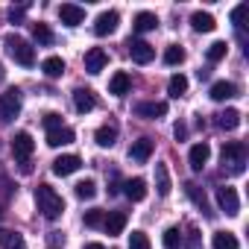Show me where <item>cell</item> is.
I'll list each match as a JSON object with an SVG mask.
<instances>
[{"label": "cell", "instance_id": "cell-1", "mask_svg": "<svg viewBox=\"0 0 249 249\" xmlns=\"http://www.w3.org/2000/svg\"><path fill=\"white\" fill-rule=\"evenodd\" d=\"M36 202H38V211H41L47 220H59L62 211H65V199H62L50 185H38V188H36Z\"/></svg>", "mask_w": 249, "mask_h": 249}, {"label": "cell", "instance_id": "cell-7", "mask_svg": "<svg viewBox=\"0 0 249 249\" xmlns=\"http://www.w3.org/2000/svg\"><path fill=\"white\" fill-rule=\"evenodd\" d=\"M129 56H132V62H138V65H150L153 59H156V47L153 44H147V41H141V38H129Z\"/></svg>", "mask_w": 249, "mask_h": 249}, {"label": "cell", "instance_id": "cell-29", "mask_svg": "<svg viewBox=\"0 0 249 249\" xmlns=\"http://www.w3.org/2000/svg\"><path fill=\"white\" fill-rule=\"evenodd\" d=\"M159 27V18L153 15V12H138L135 15V30L138 33H150V30H156Z\"/></svg>", "mask_w": 249, "mask_h": 249}, {"label": "cell", "instance_id": "cell-17", "mask_svg": "<svg viewBox=\"0 0 249 249\" xmlns=\"http://www.w3.org/2000/svg\"><path fill=\"white\" fill-rule=\"evenodd\" d=\"M129 88H132V76H129L126 71H117V73L111 76V82H108V94H114V97L129 94Z\"/></svg>", "mask_w": 249, "mask_h": 249}, {"label": "cell", "instance_id": "cell-6", "mask_svg": "<svg viewBox=\"0 0 249 249\" xmlns=\"http://www.w3.org/2000/svg\"><path fill=\"white\" fill-rule=\"evenodd\" d=\"M217 205H220L229 217H234V214L240 211V196H237V191H234L231 185L217 188Z\"/></svg>", "mask_w": 249, "mask_h": 249}, {"label": "cell", "instance_id": "cell-22", "mask_svg": "<svg viewBox=\"0 0 249 249\" xmlns=\"http://www.w3.org/2000/svg\"><path fill=\"white\" fill-rule=\"evenodd\" d=\"M123 194H126L132 202H141L147 196V182L144 179H129V182H123Z\"/></svg>", "mask_w": 249, "mask_h": 249}, {"label": "cell", "instance_id": "cell-32", "mask_svg": "<svg viewBox=\"0 0 249 249\" xmlns=\"http://www.w3.org/2000/svg\"><path fill=\"white\" fill-rule=\"evenodd\" d=\"M161 243H164V249H182V234H179V229H176V226L164 229V237H161Z\"/></svg>", "mask_w": 249, "mask_h": 249}, {"label": "cell", "instance_id": "cell-16", "mask_svg": "<svg viewBox=\"0 0 249 249\" xmlns=\"http://www.w3.org/2000/svg\"><path fill=\"white\" fill-rule=\"evenodd\" d=\"M208 97H211L214 103H223V100H231V97H237V85H234V82H226V79H220V82H214V85H211V91H208Z\"/></svg>", "mask_w": 249, "mask_h": 249}, {"label": "cell", "instance_id": "cell-5", "mask_svg": "<svg viewBox=\"0 0 249 249\" xmlns=\"http://www.w3.org/2000/svg\"><path fill=\"white\" fill-rule=\"evenodd\" d=\"M33 150H36V141H33V135L30 132H18L15 138H12V153H15V159L24 164V173H30V156H33Z\"/></svg>", "mask_w": 249, "mask_h": 249}, {"label": "cell", "instance_id": "cell-41", "mask_svg": "<svg viewBox=\"0 0 249 249\" xmlns=\"http://www.w3.org/2000/svg\"><path fill=\"white\" fill-rule=\"evenodd\" d=\"M243 12H246V6L240 3V6H234V12H231V24L240 30V18H243Z\"/></svg>", "mask_w": 249, "mask_h": 249}, {"label": "cell", "instance_id": "cell-30", "mask_svg": "<svg viewBox=\"0 0 249 249\" xmlns=\"http://www.w3.org/2000/svg\"><path fill=\"white\" fill-rule=\"evenodd\" d=\"M167 91H170V97H182V94L188 91V79H185L182 73H173L170 82H167Z\"/></svg>", "mask_w": 249, "mask_h": 249}, {"label": "cell", "instance_id": "cell-23", "mask_svg": "<svg viewBox=\"0 0 249 249\" xmlns=\"http://www.w3.org/2000/svg\"><path fill=\"white\" fill-rule=\"evenodd\" d=\"M217 126L226 129V132L237 129V126H240V111H237V108H226V111H220V114H217Z\"/></svg>", "mask_w": 249, "mask_h": 249}, {"label": "cell", "instance_id": "cell-14", "mask_svg": "<svg viewBox=\"0 0 249 249\" xmlns=\"http://www.w3.org/2000/svg\"><path fill=\"white\" fill-rule=\"evenodd\" d=\"M82 167V159L79 156H59L56 161H53V173L56 176H71V173H76Z\"/></svg>", "mask_w": 249, "mask_h": 249}, {"label": "cell", "instance_id": "cell-35", "mask_svg": "<svg viewBox=\"0 0 249 249\" xmlns=\"http://www.w3.org/2000/svg\"><path fill=\"white\" fill-rule=\"evenodd\" d=\"M106 223V211L103 208H91V211H85V226L88 229H100Z\"/></svg>", "mask_w": 249, "mask_h": 249}, {"label": "cell", "instance_id": "cell-19", "mask_svg": "<svg viewBox=\"0 0 249 249\" xmlns=\"http://www.w3.org/2000/svg\"><path fill=\"white\" fill-rule=\"evenodd\" d=\"M47 144H50V147H68V144H73V129H71V126L47 129Z\"/></svg>", "mask_w": 249, "mask_h": 249}, {"label": "cell", "instance_id": "cell-27", "mask_svg": "<svg viewBox=\"0 0 249 249\" xmlns=\"http://www.w3.org/2000/svg\"><path fill=\"white\" fill-rule=\"evenodd\" d=\"M41 71H44V76H50V79L62 76V73H65V62H62V56H47V59L41 62Z\"/></svg>", "mask_w": 249, "mask_h": 249}, {"label": "cell", "instance_id": "cell-20", "mask_svg": "<svg viewBox=\"0 0 249 249\" xmlns=\"http://www.w3.org/2000/svg\"><path fill=\"white\" fill-rule=\"evenodd\" d=\"M94 141L106 150V147H114L117 144V126H114V123H103V126L94 132Z\"/></svg>", "mask_w": 249, "mask_h": 249}, {"label": "cell", "instance_id": "cell-4", "mask_svg": "<svg viewBox=\"0 0 249 249\" xmlns=\"http://www.w3.org/2000/svg\"><path fill=\"white\" fill-rule=\"evenodd\" d=\"M21 114V91L9 88L6 94H0V123H12Z\"/></svg>", "mask_w": 249, "mask_h": 249}, {"label": "cell", "instance_id": "cell-34", "mask_svg": "<svg viewBox=\"0 0 249 249\" xmlns=\"http://www.w3.org/2000/svg\"><path fill=\"white\" fill-rule=\"evenodd\" d=\"M33 36L38 44H53V30L47 24H33Z\"/></svg>", "mask_w": 249, "mask_h": 249}, {"label": "cell", "instance_id": "cell-26", "mask_svg": "<svg viewBox=\"0 0 249 249\" xmlns=\"http://www.w3.org/2000/svg\"><path fill=\"white\" fill-rule=\"evenodd\" d=\"M191 27H194L196 33H211V30L217 27V21H214V15H208V12H194V15H191Z\"/></svg>", "mask_w": 249, "mask_h": 249}, {"label": "cell", "instance_id": "cell-37", "mask_svg": "<svg viewBox=\"0 0 249 249\" xmlns=\"http://www.w3.org/2000/svg\"><path fill=\"white\" fill-rule=\"evenodd\" d=\"M129 249H150V237L144 231H132L129 234Z\"/></svg>", "mask_w": 249, "mask_h": 249}, {"label": "cell", "instance_id": "cell-9", "mask_svg": "<svg viewBox=\"0 0 249 249\" xmlns=\"http://www.w3.org/2000/svg\"><path fill=\"white\" fill-rule=\"evenodd\" d=\"M117 21H120V15H117L114 9L100 12V15H97V21H94V33H97V36H111V33L117 30Z\"/></svg>", "mask_w": 249, "mask_h": 249}, {"label": "cell", "instance_id": "cell-2", "mask_svg": "<svg viewBox=\"0 0 249 249\" xmlns=\"http://www.w3.org/2000/svg\"><path fill=\"white\" fill-rule=\"evenodd\" d=\"M6 53H9L18 65H24V68H33V65H36V47H33L30 41H24L21 36H9V38H6Z\"/></svg>", "mask_w": 249, "mask_h": 249}, {"label": "cell", "instance_id": "cell-43", "mask_svg": "<svg viewBox=\"0 0 249 249\" xmlns=\"http://www.w3.org/2000/svg\"><path fill=\"white\" fill-rule=\"evenodd\" d=\"M85 249H106L103 243H85Z\"/></svg>", "mask_w": 249, "mask_h": 249}, {"label": "cell", "instance_id": "cell-13", "mask_svg": "<svg viewBox=\"0 0 249 249\" xmlns=\"http://www.w3.org/2000/svg\"><path fill=\"white\" fill-rule=\"evenodd\" d=\"M150 156H153V141H150V138H138V141H132V147H129V159H132V161L147 164Z\"/></svg>", "mask_w": 249, "mask_h": 249}, {"label": "cell", "instance_id": "cell-10", "mask_svg": "<svg viewBox=\"0 0 249 249\" xmlns=\"http://www.w3.org/2000/svg\"><path fill=\"white\" fill-rule=\"evenodd\" d=\"M73 108H76L79 114L94 111V108H97V97H94V91H91V88H76V91H73Z\"/></svg>", "mask_w": 249, "mask_h": 249}, {"label": "cell", "instance_id": "cell-25", "mask_svg": "<svg viewBox=\"0 0 249 249\" xmlns=\"http://www.w3.org/2000/svg\"><path fill=\"white\" fill-rule=\"evenodd\" d=\"M24 237L12 229H0V249H24Z\"/></svg>", "mask_w": 249, "mask_h": 249}, {"label": "cell", "instance_id": "cell-3", "mask_svg": "<svg viewBox=\"0 0 249 249\" xmlns=\"http://www.w3.org/2000/svg\"><path fill=\"white\" fill-rule=\"evenodd\" d=\"M223 167H229L234 176H240L246 170V147L240 141H231L223 147Z\"/></svg>", "mask_w": 249, "mask_h": 249}, {"label": "cell", "instance_id": "cell-18", "mask_svg": "<svg viewBox=\"0 0 249 249\" xmlns=\"http://www.w3.org/2000/svg\"><path fill=\"white\" fill-rule=\"evenodd\" d=\"M106 62H108V56H106V50H100V47H91V50L85 53V71H88V73H100V71L106 68Z\"/></svg>", "mask_w": 249, "mask_h": 249}, {"label": "cell", "instance_id": "cell-21", "mask_svg": "<svg viewBox=\"0 0 249 249\" xmlns=\"http://www.w3.org/2000/svg\"><path fill=\"white\" fill-rule=\"evenodd\" d=\"M170 188H173V182H170V170H167V164H156V191H159V196H167L170 194Z\"/></svg>", "mask_w": 249, "mask_h": 249}, {"label": "cell", "instance_id": "cell-44", "mask_svg": "<svg viewBox=\"0 0 249 249\" xmlns=\"http://www.w3.org/2000/svg\"><path fill=\"white\" fill-rule=\"evenodd\" d=\"M3 76H6V71H3V65H0V82H3Z\"/></svg>", "mask_w": 249, "mask_h": 249}, {"label": "cell", "instance_id": "cell-42", "mask_svg": "<svg viewBox=\"0 0 249 249\" xmlns=\"http://www.w3.org/2000/svg\"><path fill=\"white\" fill-rule=\"evenodd\" d=\"M9 18H12V24H15V21H21V18H24V9H15V6H12V12H9Z\"/></svg>", "mask_w": 249, "mask_h": 249}, {"label": "cell", "instance_id": "cell-28", "mask_svg": "<svg viewBox=\"0 0 249 249\" xmlns=\"http://www.w3.org/2000/svg\"><path fill=\"white\" fill-rule=\"evenodd\" d=\"M211 246H214V249H237V237H234L231 231H214Z\"/></svg>", "mask_w": 249, "mask_h": 249}, {"label": "cell", "instance_id": "cell-40", "mask_svg": "<svg viewBox=\"0 0 249 249\" xmlns=\"http://www.w3.org/2000/svg\"><path fill=\"white\" fill-rule=\"evenodd\" d=\"M173 138L176 141H185L188 138V126H185V123H176V126H173Z\"/></svg>", "mask_w": 249, "mask_h": 249}, {"label": "cell", "instance_id": "cell-12", "mask_svg": "<svg viewBox=\"0 0 249 249\" xmlns=\"http://www.w3.org/2000/svg\"><path fill=\"white\" fill-rule=\"evenodd\" d=\"M208 159H211V147L202 141V144H194L191 147V153H188V161H191V170H202L205 164H208Z\"/></svg>", "mask_w": 249, "mask_h": 249}, {"label": "cell", "instance_id": "cell-33", "mask_svg": "<svg viewBox=\"0 0 249 249\" xmlns=\"http://www.w3.org/2000/svg\"><path fill=\"white\" fill-rule=\"evenodd\" d=\"M226 53H229V44H226V41H214V44L208 47V62L217 65V62L226 59Z\"/></svg>", "mask_w": 249, "mask_h": 249}, {"label": "cell", "instance_id": "cell-11", "mask_svg": "<svg viewBox=\"0 0 249 249\" xmlns=\"http://www.w3.org/2000/svg\"><path fill=\"white\" fill-rule=\"evenodd\" d=\"M135 114H138V117H147V120L164 117V114H167V103H164V100H150V103H138V106H135Z\"/></svg>", "mask_w": 249, "mask_h": 249}, {"label": "cell", "instance_id": "cell-39", "mask_svg": "<svg viewBox=\"0 0 249 249\" xmlns=\"http://www.w3.org/2000/svg\"><path fill=\"white\" fill-rule=\"evenodd\" d=\"M44 126H47V129H56V126H62V114H56V111H47V114H44Z\"/></svg>", "mask_w": 249, "mask_h": 249}, {"label": "cell", "instance_id": "cell-24", "mask_svg": "<svg viewBox=\"0 0 249 249\" xmlns=\"http://www.w3.org/2000/svg\"><path fill=\"white\" fill-rule=\"evenodd\" d=\"M185 191H188V196L194 199V205H196L199 211H205L208 217H214V211H211V205H208V199H205V194L199 191V185H194V182H188V185H185Z\"/></svg>", "mask_w": 249, "mask_h": 249}, {"label": "cell", "instance_id": "cell-8", "mask_svg": "<svg viewBox=\"0 0 249 249\" xmlns=\"http://www.w3.org/2000/svg\"><path fill=\"white\" fill-rule=\"evenodd\" d=\"M59 18H62L65 27H79L85 21V9L76 6V3H62L59 6Z\"/></svg>", "mask_w": 249, "mask_h": 249}, {"label": "cell", "instance_id": "cell-31", "mask_svg": "<svg viewBox=\"0 0 249 249\" xmlns=\"http://www.w3.org/2000/svg\"><path fill=\"white\" fill-rule=\"evenodd\" d=\"M73 191H76L79 199H94V196H97V182H94V179H82Z\"/></svg>", "mask_w": 249, "mask_h": 249}, {"label": "cell", "instance_id": "cell-45", "mask_svg": "<svg viewBox=\"0 0 249 249\" xmlns=\"http://www.w3.org/2000/svg\"><path fill=\"white\" fill-rule=\"evenodd\" d=\"M50 249H56V246H50Z\"/></svg>", "mask_w": 249, "mask_h": 249}, {"label": "cell", "instance_id": "cell-36", "mask_svg": "<svg viewBox=\"0 0 249 249\" xmlns=\"http://www.w3.org/2000/svg\"><path fill=\"white\" fill-rule=\"evenodd\" d=\"M164 62H167V65H182V62H185V50H182L179 44H170V47L164 50Z\"/></svg>", "mask_w": 249, "mask_h": 249}, {"label": "cell", "instance_id": "cell-38", "mask_svg": "<svg viewBox=\"0 0 249 249\" xmlns=\"http://www.w3.org/2000/svg\"><path fill=\"white\" fill-rule=\"evenodd\" d=\"M185 249H199V229H188V237H182Z\"/></svg>", "mask_w": 249, "mask_h": 249}, {"label": "cell", "instance_id": "cell-15", "mask_svg": "<svg viewBox=\"0 0 249 249\" xmlns=\"http://www.w3.org/2000/svg\"><path fill=\"white\" fill-rule=\"evenodd\" d=\"M106 234H123V229H126V211H108L106 214V223H103Z\"/></svg>", "mask_w": 249, "mask_h": 249}]
</instances>
